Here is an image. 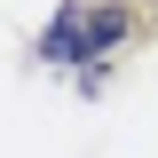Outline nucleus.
<instances>
[{"instance_id":"obj_1","label":"nucleus","mask_w":158,"mask_h":158,"mask_svg":"<svg viewBox=\"0 0 158 158\" xmlns=\"http://www.w3.org/2000/svg\"><path fill=\"white\" fill-rule=\"evenodd\" d=\"M127 32H135V16L118 0H63L56 24L40 32V56L63 63V71H87V63H111L127 48Z\"/></svg>"}]
</instances>
